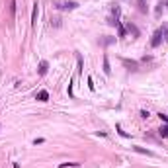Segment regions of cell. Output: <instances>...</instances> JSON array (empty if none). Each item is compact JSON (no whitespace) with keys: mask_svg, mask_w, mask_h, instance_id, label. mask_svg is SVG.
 I'll return each mask as SVG.
<instances>
[{"mask_svg":"<svg viewBox=\"0 0 168 168\" xmlns=\"http://www.w3.org/2000/svg\"><path fill=\"white\" fill-rule=\"evenodd\" d=\"M160 43H162V33H160V30H157L153 33V39H151V47H160Z\"/></svg>","mask_w":168,"mask_h":168,"instance_id":"obj_1","label":"cell"},{"mask_svg":"<svg viewBox=\"0 0 168 168\" xmlns=\"http://www.w3.org/2000/svg\"><path fill=\"white\" fill-rule=\"evenodd\" d=\"M121 65H123L125 68H129V71H139V63L137 61H131V59H121Z\"/></svg>","mask_w":168,"mask_h":168,"instance_id":"obj_2","label":"cell"},{"mask_svg":"<svg viewBox=\"0 0 168 168\" xmlns=\"http://www.w3.org/2000/svg\"><path fill=\"white\" fill-rule=\"evenodd\" d=\"M47 71H49V63H47V61H41V63H39V68H37L39 76H45V74H47Z\"/></svg>","mask_w":168,"mask_h":168,"instance_id":"obj_3","label":"cell"},{"mask_svg":"<svg viewBox=\"0 0 168 168\" xmlns=\"http://www.w3.org/2000/svg\"><path fill=\"white\" fill-rule=\"evenodd\" d=\"M125 27H127V31H129V33H133V37H139V27L135 26V24H131V22H129Z\"/></svg>","mask_w":168,"mask_h":168,"instance_id":"obj_4","label":"cell"},{"mask_svg":"<svg viewBox=\"0 0 168 168\" xmlns=\"http://www.w3.org/2000/svg\"><path fill=\"white\" fill-rule=\"evenodd\" d=\"M35 98H37L39 102H47L49 100V92H47V90H39V92L35 94Z\"/></svg>","mask_w":168,"mask_h":168,"instance_id":"obj_5","label":"cell"},{"mask_svg":"<svg viewBox=\"0 0 168 168\" xmlns=\"http://www.w3.org/2000/svg\"><path fill=\"white\" fill-rule=\"evenodd\" d=\"M133 151H135V153H141V154H147V157H154V153H153V151L143 149V147H133Z\"/></svg>","mask_w":168,"mask_h":168,"instance_id":"obj_6","label":"cell"},{"mask_svg":"<svg viewBox=\"0 0 168 168\" xmlns=\"http://www.w3.org/2000/svg\"><path fill=\"white\" fill-rule=\"evenodd\" d=\"M117 35H119V39H123L125 35H127V27L121 22H119V26H117Z\"/></svg>","mask_w":168,"mask_h":168,"instance_id":"obj_7","label":"cell"},{"mask_svg":"<svg viewBox=\"0 0 168 168\" xmlns=\"http://www.w3.org/2000/svg\"><path fill=\"white\" fill-rule=\"evenodd\" d=\"M59 168H80V162H61Z\"/></svg>","mask_w":168,"mask_h":168,"instance_id":"obj_8","label":"cell"},{"mask_svg":"<svg viewBox=\"0 0 168 168\" xmlns=\"http://www.w3.org/2000/svg\"><path fill=\"white\" fill-rule=\"evenodd\" d=\"M104 72H106V74H112V67H109L108 55H104Z\"/></svg>","mask_w":168,"mask_h":168,"instance_id":"obj_9","label":"cell"},{"mask_svg":"<svg viewBox=\"0 0 168 168\" xmlns=\"http://www.w3.org/2000/svg\"><path fill=\"white\" fill-rule=\"evenodd\" d=\"M31 24H33V26L37 24V2L33 4V10H31Z\"/></svg>","mask_w":168,"mask_h":168,"instance_id":"obj_10","label":"cell"},{"mask_svg":"<svg viewBox=\"0 0 168 168\" xmlns=\"http://www.w3.org/2000/svg\"><path fill=\"white\" fill-rule=\"evenodd\" d=\"M76 6H78L76 2H65V4H61V8H63V10H74Z\"/></svg>","mask_w":168,"mask_h":168,"instance_id":"obj_11","label":"cell"},{"mask_svg":"<svg viewBox=\"0 0 168 168\" xmlns=\"http://www.w3.org/2000/svg\"><path fill=\"white\" fill-rule=\"evenodd\" d=\"M160 33H162V39L168 43V24H162V27H160Z\"/></svg>","mask_w":168,"mask_h":168,"instance_id":"obj_12","label":"cell"},{"mask_svg":"<svg viewBox=\"0 0 168 168\" xmlns=\"http://www.w3.org/2000/svg\"><path fill=\"white\" fill-rule=\"evenodd\" d=\"M158 135H160L162 139H166V137H168V123H164V125L160 127V129H158Z\"/></svg>","mask_w":168,"mask_h":168,"instance_id":"obj_13","label":"cell"},{"mask_svg":"<svg viewBox=\"0 0 168 168\" xmlns=\"http://www.w3.org/2000/svg\"><path fill=\"white\" fill-rule=\"evenodd\" d=\"M76 65H78V68H76V71H78V74H82V67H84V63H82V57H80V55H76Z\"/></svg>","mask_w":168,"mask_h":168,"instance_id":"obj_14","label":"cell"},{"mask_svg":"<svg viewBox=\"0 0 168 168\" xmlns=\"http://www.w3.org/2000/svg\"><path fill=\"white\" fill-rule=\"evenodd\" d=\"M137 6H139V12L147 14V2H145V0H139V2H137Z\"/></svg>","mask_w":168,"mask_h":168,"instance_id":"obj_15","label":"cell"},{"mask_svg":"<svg viewBox=\"0 0 168 168\" xmlns=\"http://www.w3.org/2000/svg\"><path fill=\"white\" fill-rule=\"evenodd\" d=\"M119 14H121L119 6H117V4H112V16H116V18H119Z\"/></svg>","mask_w":168,"mask_h":168,"instance_id":"obj_16","label":"cell"},{"mask_svg":"<svg viewBox=\"0 0 168 168\" xmlns=\"http://www.w3.org/2000/svg\"><path fill=\"white\" fill-rule=\"evenodd\" d=\"M88 88L92 90V92L96 90V86H94V80H92V76H88Z\"/></svg>","mask_w":168,"mask_h":168,"instance_id":"obj_17","label":"cell"},{"mask_svg":"<svg viewBox=\"0 0 168 168\" xmlns=\"http://www.w3.org/2000/svg\"><path fill=\"white\" fill-rule=\"evenodd\" d=\"M162 6H164V4H162V2H158V6H157V16H160V14H162V10H164Z\"/></svg>","mask_w":168,"mask_h":168,"instance_id":"obj_18","label":"cell"},{"mask_svg":"<svg viewBox=\"0 0 168 168\" xmlns=\"http://www.w3.org/2000/svg\"><path fill=\"white\" fill-rule=\"evenodd\" d=\"M158 117H160V121H164V123H168V116H166V113H158Z\"/></svg>","mask_w":168,"mask_h":168,"instance_id":"obj_19","label":"cell"},{"mask_svg":"<svg viewBox=\"0 0 168 168\" xmlns=\"http://www.w3.org/2000/svg\"><path fill=\"white\" fill-rule=\"evenodd\" d=\"M117 133H119V135H121V137H129V135H127V133H125V131H123V129H121V125H117Z\"/></svg>","mask_w":168,"mask_h":168,"instance_id":"obj_20","label":"cell"},{"mask_svg":"<svg viewBox=\"0 0 168 168\" xmlns=\"http://www.w3.org/2000/svg\"><path fill=\"white\" fill-rule=\"evenodd\" d=\"M43 143H45V139H41V137H39V139H35V141H33V145L37 147V145H43Z\"/></svg>","mask_w":168,"mask_h":168,"instance_id":"obj_21","label":"cell"},{"mask_svg":"<svg viewBox=\"0 0 168 168\" xmlns=\"http://www.w3.org/2000/svg\"><path fill=\"white\" fill-rule=\"evenodd\" d=\"M10 12H12V14L16 12V0H12V2H10Z\"/></svg>","mask_w":168,"mask_h":168,"instance_id":"obj_22","label":"cell"},{"mask_svg":"<svg viewBox=\"0 0 168 168\" xmlns=\"http://www.w3.org/2000/svg\"><path fill=\"white\" fill-rule=\"evenodd\" d=\"M112 41H113L112 37H108V39H102V45H109V43H112Z\"/></svg>","mask_w":168,"mask_h":168,"instance_id":"obj_23","label":"cell"},{"mask_svg":"<svg viewBox=\"0 0 168 168\" xmlns=\"http://www.w3.org/2000/svg\"><path fill=\"white\" fill-rule=\"evenodd\" d=\"M149 116H151V113L147 112V109H143V112H141V117H145V119H147V117H149Z\"/></svg>","mask_w":168,"mask_h":168,"instance_id":"obj_24","label":"cell"}]
</instances>
